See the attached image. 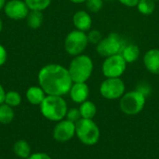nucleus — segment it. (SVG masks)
<instances>
[{"label": "nucleus", "instance_id": "nucleus-1", "mask_svg": "<svg viewBox=\"0 0 159 159\" xmlns=\"http://www.w3.org/2000/svg\"><path fill=\"white\" fill-rule=\"evenodd\" d=\"M39 86L47 95L63 96L69 93L73 85L68 69L60 64H48L38 73Z\"/></svg>", "mask_w": 159, "mask_h": 159}, {"label": "nucleus", "instance_id": "nucleus-2", "mask_svg": "<svg viewBox=\"0 0 159 159\" xmlns=\"http://www.w3.org/2000/svg\"><path fill=\"white\" fill-rule=\"evenodd\" d=\"M42 116L52 122H59L65 118L68 106L62 96L47 95L39 105Z\"/></svg>", "mask_w": 159, "mask_h": 159}, {"label": "nucleus", "instance_id": "nucleus-3", "mask_svg": "<svg viewBox=\"0 0 159 159\" xmlns=\"http://www.w3.org/2000/svg\"><path fill=\"white\" fill-rule=\"evenodd\" d=\"M68 71L74 83H85L92 75L93 61L84 54L75 56L69 64Z\"/></svg>", "mask_w": 159, "mask_h": 159}, {"label": "nucleus", "instance_id": "nucleus-4", "mask_svg": "<svg viewBox=\"0 0 159 159\" xmlns=\"http://www.w3.org/2000/svg\"><path fill=\"white\" fill-rule=\"evenodd\" d=\"M75 136L83 144L92 146L100 141L101 130L93 119L81 118L75 123Z\"/></svg>", "mask_w": 159, "mask_h": 159}, {"label": "nucleus", "instance_id": "nucleus-5", "mask_svg": "<svg viewBox=\"0 0 159 159\" xmlns=\"http://www.w3.org/2000/svg\"><path fill=\"white\" fill-rule=\"evenodd\" d=\"M146 102V97L138 90L125 92L119 99V108L127 116H136L140 114Z\"/></svg>", "mask_w": 159, "mask_h": 159}, {"label": "nucleus", "instance_id": "nucleus-6", "mask_svg": "<svg viewBox=\"0 0 159 159\" xmlns=\"http://www.w3.org/2000/svg\"><path fill=\"white\" fill-rule=\"evenodd\" d=\"M125 45V41L121 35L116 33H112L100 41V43L96 46V50L99 55L107 58L113 55L120 54Z\"/></svg>", "mask_w": 159, "mask_h": 159}, {"label": "nucleus", "instance_id": "nucleus-7", "mask_svg": "<svg viewBox=\"0 0 159 159\" xmlns=\"http://www.w3.org/2000/svg\"><path fill=\"white\" fill-rule=\"evenodd\" d=\"M89 44L88 34L86 32L79 30H74L70 32L64 41V48L68 54L72 56H77L87 48Z\"/></svg>", "mask_w": 159, "mask_h": 159}, {"label": "nucleus", "instance_id": "nucleus-8", "mask_svg": "<svg viewBox=\"0 0 159 159\" xmlns=\"http://www.w3.org/2000/svg\"><path fill=\"white\" fill-rule=\"evenodd\" d=\"M126 92V86L120 77L106 78L100 86V93L106 100H118Z\"/></svg>", "mask_w": 159, "mask_h": 159}, {"label": "nucleus", "instance_id": "nucleus-9", "mask_svg": "<svg viewBox=\"0 0 159 159\" xmlns=\"http://www.w3.org/2000/svg\"><path fill=\"white\" fill-rule=\"evenodd\" d=\"M127 62L121 54L113 55L105 58L102 71L106 78H117L120 77L126 71Z\"/></svg>", "mask_w": 159, "mask_h": 159}, {"label": "nucleus", "instance_id": "nucleus-10", "mask_svg": "<svg viewBox=\"0 0 159 159\" xmlns=\"http://www.w3.org/2000/svg\"><path fill=\"white\" fill-rule=\"evenodd\" d=\"M52 136L59 143H66L75 136V123L64 118L56 123Z\"/></svg>", "mask_w": 159, "mask_h": 159}, {"label": "nucleus", "instance_id": "nucleus-11", "mask_svg": "<svg viewBox=\"0 0 159 159\" xmlns=\"http://www.w3.org/2000/svg\"><path fill=\"white\" fill-rule=\"evenodd\" d=\"M4 9L7 16L13 20L24 19L29 13L28 6L24 1L21 0H10L7 2Z\"/></svg>", "mask_w": 159, "mask_h": 159}, {"label": "nucleus", "instance_id": "nucleus-12", "mask_svg": "<svg viewBox=\"0 0 159 159\" xmlns=\"http://www.w3.org/2000/svg\"><path fill=\"white\" fill-rule=\"evenodd\" d=\"M71 100L78 104L86 102L89 96V89L87 83H73L69 91Z\"/></svg>", "mask_w": 159, "mask_h": 159}, {"label": "nucleus", "instance_id": "nucleus-13", "mask_svg": "<svg viewBox=\"0 0 159 159\" xmlns=\"http://www.w3.org/2000/svg\"><path fill=\"white\" fill-rule=\"evenodd\" d=\"M145 68L153 75H159V49L152 48L146 51L143 57Z\"/></svg>", "mask_w": 159, "mask_h": 159}, {"label": "nucleus", "instance_id": "nucleus-14", "mask_svg": "<svg viewBox=\"0 0 159 159\" xmlns=\"http://www.w3.org/2000/svg\"><path fill=\"white\" fill-rule=\"evenodd\" d=\"M73 22L76 30L87 32L90 30L92 26V19L90 15L85 10H79L75 13L73 17Z\"/></svg>", "mask_w": 159, "mask_h": 159}, {"label": "nucleus", "instance_id": "nucleus-15", "mask_svg": "<svg viewBox=\"0 0 159 159\" xmlns=\"http://www.w3.org/2000/svg\"><path fill=\"white\" fill-rule=\"evenodd\" d=\"M46 96L47 94L45 93V91L42 89L40 86L39 87L32 86L26 90L25 93V97L27 101L33 105H40Z\"/></svg>", "mask_w": 159, "mask_h": 159}, {"label": "nucleus", "instance_id": "nucleus-16", "mask_svg": "<svg viewBox=\"0 0 159 159\" xmlns=\"http://www.w3.org/2000/svg\"><path fill=\"white\" fill-rule=\"evenodd\" d=\"M120 54L127 63H133L140 56V48L135 44H126Z\"/></svg>", "mask_w": 159, "mask_h": 159}, {"label": "nucleus", "instance_id": "nucleus-17", "mask_svg": "<svg viewBox=\"0 0 159 159\" xmlns=\"http://www.w3.org/2000/svg\"><path fill=\"white\" fill-rule=\"evenodd\" d=\"M13 152L20 159H26L32 154L31 146L29 143L25 140H18L13 145Z\"/></svg>", "mask_w": 159, "mask_h": 159}, {"label": "nucleus", "instance_id": "nucleus-18", "mask_svg": "<svg viewBox=\"0 0 159 159\" xmlns=\"http://www.w3.org/2000/svg\"><path fill=\"white\" fill-rule=\"evenodd\" d=\"M79 111L82 118L85 119H93L97 114V107L94 102L87 100L82 102L79 106Z\"/></svg>", "mask_w": 159, "mask_h": 159}, {"label": "nucleus", "instance_id": "nucleus-19", "mask_svg": "<svg viewBox=\"0 0 159 159\" xmlns=\"http://www.w3.org/2000/svg\"><path fill=\"white\" fill-rule=\"evenodd\" d=\"M14 118H15L14 109L6 103L1 104L0 105V124L8 125L14 120Z\"/></svg>", "mask_w": 159, "mask_h": 159}, {"label": "nucleus", "instance_id": "nucleus-20", "mask_svg": "<svg viewBox=\"0 0 159 159\" xmlns=\"http://www.w3.org/2000/svg\"><path fill=\"white\" fill-rule=\"evenodd\" d=\"M27 24L32 29H37L42 25L44 17L42 14V11L39 10H31V12L28 13L27 17Z\"/></svg>", "mask_w": 159, "mask_h": 159}, {"label": "nucleus", "instance_id": "nucleus-21", "mask_svg": "<svg viewBox=\"0 0 159 159\" xmlns=\"http://www.w3.org/2000/svg\"><path fill=\"white\" fill-rule=\"evenodd\" d=\"M137 8L143 15H151L156 8V3L154 0H140Z\"/></svg>", "mask_w": 159, "mask_h": 159}, {"label": "nucleus", "instance_id": "nucleus-22", "mask_svg": "<svg viewBox=\"0 0 159 159\" xmlns=\"http://www.w3.org/2000/svg\"><path fill=\"white\" fill-rule=\"evenodd\" d=\"M6 104L11 106L12 108L19 106L21 103V96L19 92L10 90L6 93V98H5V102Z\"/></svg>", "mask_w": 159, "mask_h": 159}, {"label": "nucleus", "instance_id": "nucleus-23", "mask_svg": "<svg viewBox=\"0 0 159 159\" xmlns=\"http://www.w3.org/2000/svg\"><path fill=\"white\" fill-rule=\"evenodd\" d=\"M29 9L42 11L46 9L51 3V0H24Z\"/></svg>", "mask_w": 159, "mask_h": 159}, {"label": "nucleus", "instance_id": "nucleus-24", "mask_svg": "<svg viewBox=\"0 0 159 159\" xmlns=\"http://www.w3.org/2000/svg\"><path fill=\"white\" fill-rule=\"evenodd\" d=\"M86 6L90 12H99L103 7V0H86Z\"/></svg>", "mask_w": 159, "mask_h": 159}, {"label": "nucleus", "instance_id": "nucleus-25", "mask_svg": "<svg viewBox=\"0 0 159 159\" xmlns=\"http://www.w3.org/2000/svg\"><path fill=\"white\" fill-rule=\"evenodd\" d=\"M65 118L68 119V120H70V121H72V122H74V123H76L77 121H79L82 118L81 117V115H80L79 108H71V109H68Z\"/></svg>", "mask_w": 159, "mask_h": 159}, {"label": "nucleus", "instance_id": "nucleus-26", "mask_svg": "<svg viewBox=\"0 0 159 159\" xmlns=\"http://www.w3.org/2000/svg\"><path fill=\"white\" fill-rule=\"evenodd\" d=\"M102 39V34L98 31V30H91L89 31V34H88V40L89 43H91L93 45H98L100 43V41Z\"/></svg>", "mask_w": 159, "mask_h": 159}, {"label": "nucleus", "instance_id": "nucleus-27", "mask_svg": "<svg viewBox=\"0 0 159 159\" xmlns=\"http://www.w3.org/2000/svg\"><path fill=\"white\" fill-rule=\"evenodd\" d=\"M136 90L140 91L142 94H143L145 97H147V96L150 94V92H151V88H150V86H149L147 83L142 82V83H140V84L137 85Z\"/></svg>", "mask_w": 159, "mask_h": 159}, {"label": "nucleus", "instance_id": "nucleus-28", "mask_svg": "<svg viewBox=\"0 0 159 159\" xmlns=\"http://www.w3.org/2000/svg\"><path fill=\"white\" fill-rule=\"evenodd\" d=\"M26 159H52L49 155H48L47 153H43V152H37V153H32L29 157Z\"/></svg>", "mask_w": 159, "mask_h": 159}, {"label": "nucleus", "instance_id": "nucleus-29", "mask_svg": "<svg viewBox=\"0 0 159 159\" xmlns=\"http://www.w3.org/2000/svg\"><path fill=\"white\" fill-rule=\"evenodd\" d=\"M7 50L6 48L0 45V66H2L7 61Z\"/></svg>", "mask_w": 159, "mask_h": 159}, {"label": "nucleus", "instance_id": "nucleus-30", "mask_svg": "<svg viewBox=\"0 0 159 159\" xmlns=\"http://www.w3.org/2000/svg\"><path fill=\"white\" fill-rule=\"evenodd\" d=\"M139 1H140V0H119V2H120L121 4H123L124 6L129 7H137Z\"/></svg>", "mask_w": 159, "mask_h": 159}, {"label": "nucleus", "instance_id": "nucleus-31", "mask_svg": "<svg viewBox=\"0 0 159 159\" xmlns=\"http://www.w3.org/2000/svg\"><path fill=\"white\" fill-rule=\"evenodd\" d=\"M6 91L3 88V86L0 84V105L5 102V98H6Z\"/></svg>", "mask_w": 159, "mask_h": 159}, {"label": "nucleus", "instance_id": "nucleus-32", "mask_svg": "<svg viewBox=\"0 0 159 159\" xmlns=\"http://www.w3.org/2000/svg\"><path fill=\"white\" fill-rule=\"evenodd\" d=\"M69 1L72 3H75V4H81V3L86 2V0H69Z\"/></svg>", "mask_w": 159, "mask_h": 159}, {"label": "nucleus", "instance_id": "nucleus-33", "mask_svg": "<svg viewBox=\"0 0 159 159\" xmlns=\"http://www.w3.org/2000/svg\"><path fill=\"white\" fill-rule=\"evenodd\" d=\"M6 5V0H0V10L5 7Z\"/></svg>", "mask_w": 159, "mask_h": 159}, {"label": "nucleus", "instance_id": "nucleus-34", "mask_svg": "<svg viewBox=\"0 0 159 159\" xmlns=\"http://www.w3.org/2000/svg\"><path fill=\"white\" fill-rule=\"evenodd\" d=\"M2 28H3V23H2V20H1V19H0V33H1V31H2Z\"/></svg>", "mask_w": 159, "mask_h": 159}, {"label": "nucleus", "instance_id": "nucleus-35", "mask_svg": "<svg viewBox=\"0 0 159 159\" xmlns=\"http://www.w3.org/2000/svg\"><path fill=\"white\" fill-rule=\"evenodd\" d=\"M154 1H157V0H154Z\"/></svg>", "mask_w": 159, "mask_h": 159}, {"label": "nucleus", "instance_id": "nucleus-36", "mask_svg": "<svg viewBox=\"0 0 159 159\" xmlns=\"http://www.w3.org/2000/svg\"><path fill=\"white\" fill-rule=\"evenodd\" d=\"M109 1H111V0H109Z\"/></svg>", "mask_w": 159, "mask_h": 159}]
</instances>
